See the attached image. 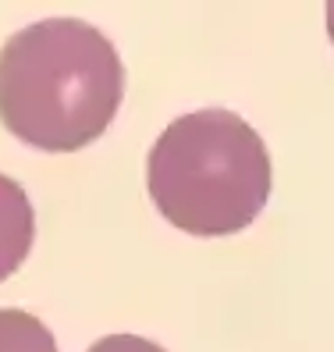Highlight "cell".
<instances>
[{
  "label": "cell",
  "mask_w": 334,
  "mask_h": 352,
  "mask_svg": "<svg viewBox=\"0 0 334 352\" xmlns=\"http://www.w3.org/2000/svg\"><path fill=\"white\" fill-rule=\"evenodd\" d=\"M36 239V214L25 189L14 178L0 175V281L25 263Z\"/></svg>",
  "instance_id": "cell-3"
},
{
  "label": "cell",
  "mask_w": 334,
  "mask_h": 352,
  "mask_svg": "<svg viewBox=\"0 0 334 352\" xmlns=\"http://www.w3.org/2000/svg\"><path fill=\"white\" fill-rule=\"evenodd\" d=\"M89 352H167V349H160L157 342H146L139 335H107V338H100Z\"/></svg>",
  "instance_id": "cell-5"
},
{
  "label": "cell",
  "mask_w": 334,
  "mask_h": 352,
  "mask_svg": "<svg viewBox=\"0 0 334 352\" xmlns=\"http://www.w3.org/2000/svg\"><path fill=\"white\" fill-rule=\"evenodd\" d=\"M124 96L114 43L78 18H47L0 47V121L47 153H75L111 129Z\"/></svg>",
  "instance_id": "cell-1"
},
{
  "label": "cell",
  "mask_w": 334,
  "mask_h": 352,
  "mask_svg": "<svg viewBox=\"0 0 334 352\" xmlns=\"http://www.w3.org/2000/svg\"><path fill=\"white\" fill-rule=\"evenodd\" d=\"M146 185L157 210L181 232L235 235L270 199V153L238 114L224 107L192 111L153 142Z\"/></svg>",
  "instance_id": "cell-2"
},
{
  "label": "cell",
  "mask_w": 334,
  "mask_h": 352,
  "mask_svg": "<svg viewBox=\"0 0 334 352\" xmlns=\"http://www.w3.org/2000/svg\"><path fill=\"white\" fill-rule=\"evenodd\" d=\"M0 352H57L50 327L25 309H0Z\"/></svg>",
  "instance_id": "cell-4"
},
{
  "label": "cell",
  "mask_w": 334,
  "mask_h": 352,
  "mask_svg": "<svg viewBox=\"0 0 334 352\" xmlns=\"http://www.w3.org/2000/svg\"><path fill=\"white\" fill-rule=\"evenodd\" d=\"M327 36H331V43H334V0L327 4Z\"/></svg>",
  "instance_id": "cell-6"
}]
</instances>
